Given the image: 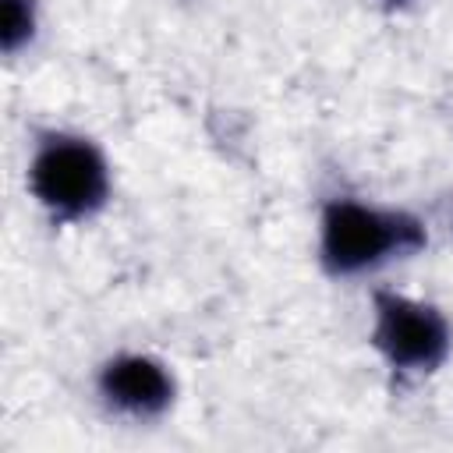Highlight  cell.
<instances>
[{
    "mask_svg": "<svg viewBox=\"0 0 453 453\" xmlns=\"http://www.w3.org/2000/svg\"><path fill=\"white\" fill-rule=\"evenodd\" d=\"M421 226L407 216H386L357 202H333L322 223V255L336 273H357L389 251L418 248Z\"/></svg>",
    "mask_w": 453,
    "mask_h": 453,
    "instance_id": "obj_1",
    "label": "cell"
},
{
    "mask_svg": "<svg viewBox=\"0 0 453 453\" xmlns=\"http://www.w3.org/2000/svg\"><path fill=\"white\" fill-rule=\"evenodd\" d=\"M32 188L50 209L78 216L103 202L106 166L92 145L74 138H53L39 149L32 163Z\"/></svg>",
    "mask_w": 453,
    "mask_h": 453,
    "instance_id": "obj_2",
    "label": "cell"
},
{
    "mask_svg": "<svg viewBox=\"0 0 453 453\" xmlns=\"http://www.w3.org/2000/svg\"><path fill=\"white\" fill-rule=\"evenodd\" d=\"M379 326L375 343L386 350V357L400 368H435L446 357L449 329L442 315L428 304H414L396 294H379Z\"/></svg>",
    "mask_w": 453,
    "mask_h": 453,
    "instance_id": "obj_3",
    "label": "cell"
},
{
    "mask_svg": "<svg viewBox=\"0 0 453 453\" xmlns=\"http://www.w3.org/2000/svg\"><path fill=\"white\" fill-rule=\"evenodd\" d=\"M103 389L117 407L127 411H159L170 400L166 372L149 357H120L103 372Z\"/></svg>",
    "mask_w": 453,
    "mask_h": 453,
    "instance_id": "obj_4",
    "label": "cell"
},
{
    "mask_svg": "<svg viewBox=\"0 0 453 453\" xmlns=\"http://www.w3.org/2000/svg\"><path fill=\"white\" fill-rule=\"evenodd\" d=\"M32 32V11L28 0H4V46L14 50Z\"/></svg>",
    "mask_w": 453,
    "mask_h": 453,
    "instance_id": "obj_5",
    "label": "cell"
}]
</instances>
